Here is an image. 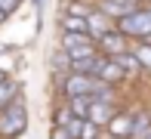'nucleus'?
<instances>
[{"instance_id": "nucleus-1", "label": "nucleus", "mask_w": 151, "mask_h": 139, "mask_svg": "<svg viewBox=\"0 0 151 139\" xmlns=\"http://www.w3.org/2000/svg\"><path fill=\"white\" fill-rule=\"evenodd\" d=\"M0 111H3L0 114V136L3 139H16L28 130V108H25L22 96H12Z\"/></svg>"}, {"instance_id": "nucleus-2", "label": "nucleus", "mask_w": 151, "mask_h": 139, "mask_svg": "<svg viewBox=\"0 0 151 139\" xmlns=\"http://www.w3.org/2000/svg\"><path fill=\"white\" fill-rule=\"evenodd\" d=\"M117 28L127 37H148L151 34V9H142V6H136V9H129L127 16L117 19Z\"/></svg>"}, {"instance_id": "nucleus-3", "label": "nucleus", "mask_w": 151, "mask_h": 139, "mask_svg": "<svg viewBox=\"0 0 151 139\" xmlns=\"http://www.w3.org/2000/svg\"><path fill=\"white\" fill-rule=\"evenodd\" d=\"M62 50H65L71 59H83V56L96 53V43L90 34H77V31H65L62 34Z\"/></svg>"}, {"instance_id": "nucleus-4", "label": "nucleus", "mask_w": 151, "mask_h": 139, "mask_svg": "<svg viewBox=\"0 0 151 139\" xmlns=\"http://www.w3.org/2000/svg\"><path fill=\"white\" fill-rule=\"evenodd\" d=\"M117 114V108H114V102L111 99H90V108H86V121H93L96 127H105L111 117Z\"/></svg>"}, {"instance_id": "nucleus-5", "label": "nucleus", "mask_w": 151, "mask_h": 139, "mask_svg": "<svg viewBox=\"0 0 151 139\" xmlns=\"http://www.w3.org/2000/svg\"><path fill=\"white\" fill-rule=\"evenodd\" d=\"M96 40H99V50L105 56H117V53L127 50V34H123L120 28H108V31L99 34Z\"/></svg>"}, {"instance_id": "nucleus-6", "label": "nucleus", "mask_w": 151, "mask_h": 139, "mask_svg": "<svg viewBox=\"0 0 151 139\" xmlns=\"http://www.w3.org/2000/svg\"><path fill=\"white\" fill-rule=\"evenodd\" d=\"M105 127H108V133H111L114 139H127V136H133V114L117 111V114H114Z\"/></svg>"}, {"instance_id": "nucleus-7", "label": "nucleus", "mask_w": 151, "mask_h": 139, "mask_svg": "<svg viewBox=\"0 0 151 139\" xmlns=\"http://www.w3.org/2000/svg\"><path fill=\"white\" fill-rule=\"evenodd\" d=\"M102 62H105V56H99V53L83 56V59H71V71H77V74H96V77H99Z\"/></svg>"}, {"instance_id": "nucleus-8", "label": "nucleus", "mask_w": 151, "mask_h": 139, "mask_svg": "<svg viewBox=\"0 0 151 139\" xmlns=\"http://www.w3.org/2000/svg\"><path fill=\"white\" fill-rule=\"evenodd\" d=\"M99 77L105 80V83H117V80L127 77V74H123V68L111 59V56H105V62H102V68H99Z\"/></svg>"}, {"instance_id": "nucleus-9", "label": "nucleus", "mask_w": 151, "mask_h": 139, "mask_svg": "<svg viewBox=\"0 0 151 139\" xmlns=\"http://www.w3.org/2000/svg\"><path fill=\"white\" fill-rule=\"evenodd\" d=\"M114 62H117V65L123 68V74H127V77H133V74H139V59H136V53H129V50H123V53H117V56H111Z\"/></svg>"}, {"instance_id": "nucleus-10", "label": "nucleus", "mask_w": 151, "mask_h": 139, "mask_svg": "<svg viewBox=\"0 0 151 139\" xmlns=\"http://www.w3.org/2000/svg\"><path fill=\"white\" fill-rule=\"evenodd\" d=\"M86 28H90V37L96 40L99 34H105L108 28H111V22H108L105 12H90V16H86Z\"/></svg>"}, {"instance_id": "nucleus-11", "label": "nucleus", "mask_w": 151, "mask_h": 139, "mask_svg": "<svg viewBox=\"0 0 151 139\" xmlns=\"http://www.w3.org/2000/svg\"><path fill=\"white\" fill-rule=\"evenodd\" d=\"M129 9H136V6L120 3V0H102V3H99V12H105L108 19H120V16H127Z\"/></svg>"}, {"instance_id": "nucleus-12", "label": "nucleus", "mask_w": 151, "mask_h": 139, "mask_svg": "<svg viewBox=\"0 0 151 139\" xmlns=\"http://www.w3.org/2000/svg\"><path fill=\"white\" fill-rule=\"evenodd\" d=\"M62 28H65V31H77V34H90L86 16H74V12H68V16L62 19Z\"/></svg>"}, {"instance_id": "nucleus-13", "label": "nucleus", "mask_w": 151, "mask_h": 139, "mask_svg": "<svg viewBox=\"0 0 151 139\" xmlns=\"http://www.w3.org/2000/svg\"><path fill=\"white\" fill-rule=\"evenodd\" d=\"M90 99L93 96H71V114L74 117H86V108H90Z\"/></svg>"}, {"instance_id": "nucleus-14", "label": "nucleus", "mask_w": 151, "mask_h": 139, "mask_svg": "<svg viewBox=\"0 0 151 139\" xmlns=\"http://www.w3.org/2000/svg\"><path fill=\"white\" fill-rule=\"evenodd\" d=\"M12 96H19V83H6V80H0V108H3L6 102L12 99Z\"/></svg>"}, {"instance_id": "nucleus-15", "label": "nucleus", "mask_w": 151, "mask_h": 139, "mask_svg": "<svg viewBox=\"0 0 151 139\" xmlns=\"http://www.w3.org/2000/svg\"><path fill=\"white\" fill-rule=\"evenodd\" d=\"M77 139H99V127H96L93 121H86V117H83V124H80V133H77Z\"/></svg>"}, {"instance_id": "nucleus-16", "label": "nucleus", "mask_w": 151, "mask_h": 139, "mask_svg": "<svg viewBox=\"0 0 151 139\" xmlns=\"http://www.w3.org/2000/svg\"><path fill=\"white\" fill-rule=\"evenodd\" d=\"M136 59H139V65L142 68H151V43H142V46H136Z\"/></svg>"}, {"instance_id": "nucleus-17", "label": "nucleus", "mask_w": 151, "mask_h": 139, "mask_svg": "<svg viewBox=\"0 0 151 139\" xmlns=\"http://www.w3.org/2000/svg\"><path fill=\"white\" fill-rule=\"evenodd\" d=\"M148 130V114H139V117H133V136H142Z\"/></svg>"}, {"instance_id": "nucleus-18", "label": "nucleus", "mask_w": 151, "mask_h": 139, "mask_svg": "<svg viewBox=\"0 0 151 139\" xmlns=\"http://www.w3.org/2000/svg\"><path fill=\"white\" fill-rule=\"evenodd\" d=\"M71 65V56H68L65 50H59L56 56H52V68H68Z\"/></svg>"}, {"instance_id": "nucleus-19", "label": "nucleus", "mask_w": 151, "mask_h": 139, "mask_svg": "<svg viewBox=\"0 0 151 139\" xmlns=\"http://www.w3.org/2000/svg\"><path fill=\"white\" fill-rule=\"evenodd\" d=\"M71 117H74V114H71V108H56V124H59V127H65Z\"/></svg>"}, {"instance_id": "nucleus-20", "label": "nucleus", "mask_w": 151, "mask_h": 139, "mask_svg": "<svg viewBox=\"0 0 151 139\" xmlns=\"http://www.w3.org/2000/svg\"><path fill=\"white\" fill-rule=\"evenodd\" d=\"M50 139H74V136L68 133L65 127H59V124H56V127H52V133H50Z\"/></svg>"}, {"instance_id": "nucleus-21", "label": "nucleus", "mask_w": 151, "mask_h": 139, "mask_svg": "<svg viewBox=\"0 0 151 139\" xmlns=\"http://www.w3.org/2000/svg\"><path fill=\"white\" fill-rule=\"evenodd\" d=\"M16 6H19V0H0V9H3L6 16H9V12L16 9Z\"/></svg>"}, {"instance_id": "nucleus-22", "label": "nucleus", "mask_w": 151, "mask_h": 139, "mask_svg": "<svg viewBox=\"0 0 151 139\" xmlns=\"http://www.w3.org/2000/svg\"><path fill=\"white\" fill-rule=\"evenodd\" d=\"M120 3H129V6H136V3H139V0H120Z\"/></svg>"}, {"instance_id": "nucleus-23", "label": "nucleus", "mask_w": 151, "mask_h": 139, "mask_svg": "<svg viewBox=\"0 0 151 139\" xmlns=\"http://www.w3.org/2000/svg\"><path fill=\"white\" fill-rule=\"evenodd\" d=\"M3 19H6V12H3V9H0V22H3Z\"/></svg>"}, {"instance_id": "nucleus-24", "label": "nucleus", "mask_w": 151, "mask_h": 139, "mask_svg": "<svg viewBox=\"0 0 151 139\" xmlns=\"http://www.w3.org/2000/svg\"><path fill=\"white\" fill-rule=\"evenodd\" d=\"M145 43H151V34H148V37H145Z\"/></svg>"}, {"instance_id": "nucleus-25", "label": "nucleus", "mask_w": 151, "mask_h": 139, "mask_svg": "<svg viewBox=\"0 0 151 139\" xmlns=\"http://www.w3.org/2000/svg\"><path fill=\"white\" fill-rule=\"evenodd\" d=\"M139 139H151V136H139Z\"/></svg>"}, {"instance_id": "nucleus-26", "label": "nucleus", "mask_w": 151, "mask_h": 139, "mask_svg": "<svg viewBox=\"0 0 151 139\" xmlns=\"http://www.w3.org/2000/svg\"><path fill=\"white\" fill-rule=\"evenodd\" d=\"M0 80H3V71H0Z\"/></svg>"}, {"instance_id": "nucleus-27", "label": "nucleus", "mask_w": 151, "mask_h": 139, "mask_svg": "<svg viewBox=\"0 0 151 139\" xmlns=\"http://www.w3.org/2000/svg\"><path fill=\"white\" fill-rule=\"evenodd\" d=\"M148 121H151V114H148Z\"/></svg>"}]
</instances>
